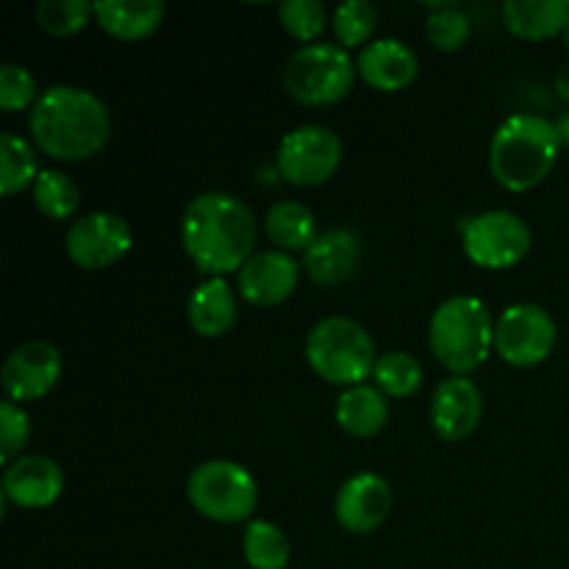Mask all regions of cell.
Wrapping results in <instances>:
<instances>
[{"label":"cell","instance_id":"obj_1","mask_svg":"<svg viewBox=\"0 0 569 569\" xmlns=\"http://www.w3.org/2000/svg\"><path fill=\"white\" fill-rule=\"evenodd\" d=\"M181 242L192 264L211 278L239 272L253 256L256 217L228 192H203L187 206Z\"/></svg>","mask_w":569,"mask_h":569},{"label":"cell","instance_id":"obj_2","mask_svg":"<svg viewBox=\"0 0 569 569\" xmlns=\"http://www.w3.org/2000/svg\"><path fill=\"white\" fill-rule=\"evenodd\" d=\"M28 131L33 144L50 159L87 161L109 144L111 114L89 89L56 83L44 89L31 109Z\"/></svg>","mask_w":569,"mask_h":569},{"label":"cell","instance_id":"obj_3","mask_svg":"<svg viewBox=\"0 0 569 569\" xmlns=\"http://www.w3.org/2000/svg\"><path fill=\"white\" fill-rule=\"evenodd\" d=\"M559 153L556 122L539 114H515L489 142V170L509 192H531L553 172Z\"/></svg>","mask_w":569,"mask_h":569},{"label":"cell","instance_id":"obj_4","mask_svg":"<svg viewBox=\"0 0 569 569\" xmlns=\"http://www.w3.org/2000/svg\"><path fill=\"white\" fill-rule=\"evenodd\" d=\"M428 345L439 365L456 376L478 370L495 348V320L487 303L470 295L439 303L428 326Z\"/></svg>","mask_w":569,"mask_h":569},{"label":"cell","instance_id":"obj_5","mask_svg":"<svg viewBox=\"0 0 569 569\" xmlns=\"http://www.w3.org/2000/svg\"><path fill=\"white\" fill-rule=\"evenodd\" d=\"M378 350L361 322L348 317H326L306 337V361L333 387H361L378 365Z\"/></svg>","mask_w":569,"mask_h":569},{"label":"cell","instance_id":"obj_6","mask_svg":"<svg viewBox=\"0 0 569 569\" xmlns=\"http://www.w3.org/2000/svg\"><path fill=\"white\" fill-rule=\"evenodd\" d=\"M356 61L342 44H303L283 67V87L303 106H333L353 89Z\"/></svg>","mask_w":569,"mask_h":569},{"label":"cell","instance_id":"obj_7","mask_svg":"<svg viewBox=\"0 0 569 569\" xmlns=\"http://www.w3.org/2000/svg\"><path fill=\"white\" fill-rule=\"evenodd\" d=\"M187 498L200 517L211 522L250 520L259 503V483L250 476L248 467L237 461L214 459L194 467L187 481Z\"/></svg>","mask_w":569,"mask_h":569},{"label":"cell","instance_id":"obj_8","mask_svg":"<svg viewBox=\"0 0 569 569\" xmlns=\"http://www.w3.org/2000/svg\"><path fill=\"white\" fill-rule=\"evenodd\" d=\"M531 228L515 211H483L467 217L461 226V244L472 264L483 270H509L517 267L531 250Z\"/></svg>","mask_w":569,"mask_h":569},{"label":"cell","instance_id":"obj_9","mask_svg":"<svg viewBox=\"0 0 569 569\" xmlns=\"http://www.w3.org/2000/svg\"><path fill=\"white\" fill-rule=\"evenodd\" d=\"M276 164L292 187H320L342 164V139L326 126H300L281 139Z\"/></svg>","mask_w":569,"mask_h":569},{"label":"cell","instance_id":"obj_10","mask_svg":"<svg viewBox=\"0 0 569 569\" xmlns=\"http://www.w3.org/2000/svg\"><path fill=\"white\" fill-rule=\"evenodd\" d=\"M559 328L537 303L509 306L495 322V350L511 367H537L553 353Z\"/></svg>","mask_w":569,"mask_h":569},{"label":"cell","instance_id":"obj_11","mask_svg":"<svg viewBox=\"0 0 569 569\" xmlns=\"http://www.w3.org/2000/svg\"><path fill=\"white\" fill-rule=\"evenodd\" d=\"M67 256L81 270H109L131 250V226L114 211H92L67 231Z\"/></svg>","mask_w":569,"mask_h":569},{"label":"cell","instance_id":"obj_12","mask_svg":"<svg viewBox=\"0 0 569 569\" xmlns=\"http://www.w3.org/2000/svg\"><path fill=\"white\" fill-rule=\"evenodd\" d=\"M61 370H64V361H61L59 350L50 342L33 339V342H26L11 350L9 359H6L3 372H0L3 392L14 403L42 400L59 383Z\"/></svg>","mask_w":569,"mask_h":569},{"label":"cell","instance_id":"obj_13","mask_svg":"<svg viewBox=\"0 0 569 569\" xmlns=\"http://www.w3.org/2000/svg\"><path fill=\"white\" fill-rule=\"evenodd\" d=\"M392 511V489L378 472H359L342 483L333 503L337 522L348 533H372Z\"/></svg>","mask_w":569,"mask_h":569},{"label":"cell","instance_id":"obj_14","mask_svg":"<svg viewBox=\"0 0 569 569\" xmlns=\"http://www.w3.org/2000/svg\"><path fill=\"white\" fill-rule=\"evenodd\" d=\"M300 264L283 250H264L250 256L248 264L239 270V295L248 303L270 309L289 300L298 289Z\"/></svg>","mask_w":569,"mask_h":569},{"label":"cell","instance_id":"obj_15","mask_svg":"<svg viewBox=\"0 0 569 569\" xmlns=\"http://www.w3.org/2000/svg\"><path fill=\"white\" fill-rule=\"evenodd\" d=\"M483 415L481 389L467 376L448 378L431 400V426L442 442H461L478 428Z\"/></svg>","mask_w":569,"mask_h":569},{"label":"cell","instance_id":"obj_16","mask_svg":"<svg viewBox=\"0 0 569 569\" xmlns=\"http://www.w3.org/2000/svg\"><path fill=\"white\" fill-rule=\"evenodd\" d=\"M64 492V472L48 456H20L6 467L3 498L17 509H48Z\"/></svg>","mask_w":569,"mask_h":569},{"label":"cell","instance_id":"obj_17","mask_svg":"<svg viewBox=\"0 0 569 569\" xmlns=\"http://www.w3.org/2000/svg\"><path fill=\"white\" fill-rule=\"evenodd\" d=\"M361 264V242L348 228H331L317 233L315 242L303 250V270L317 287H342L356 276Z\"/></svg>","mask_w":569,"mask_h":569},{"label":"cell","instance_id":"obj_18","mask_svg":"<svg viewBox=\"0 0 569 569\" xmlns=\"http://www.w3.org/2000/svg\"><path fill=\"white\" fill-rule=\"evenodd\" d=\"M356 67L367 87L387 94L409 89L420 72L417 53L400 39H372L367 48H361Z\"/></svg>","mask_w":569,"mask_h":569},{"label":"cell","instance_id":"obj_19","mask_svg":"<svg viewBox=\"0 0 569 569\" xmlns=\"http://www.w3.org/2000/svg\"><path fill=\"white\" fill-rule=\"evenodd\" d=\"M239 315V300L233 289L228 287L226 278H209L198 283L189 295L187 317L194 333L206 339L226 337L233 328Z\"/></svg>","mask_w":569,"mask_h":569},{"label":"cell","instance_id":"obj_20","mask_svg":"<svg viewBox=\"0 0 569 569\" xmlns=\"http://www.w3.org/2000/svg\"><path fill=\"white\" fill-rule=\"evenodd\" d=\"M506 31L526 42H545L561 37L569 28V0H506Z\"/></svg>","mask_w":569,"mask_h":569},{"label":"cell","instance_id":"obj_21","mask_svg":"<svg viewBox=\"0 0 569 569\" xmlns=\"http://www.w3.org/2000/svg\"><path fill=\"white\" fill-rule=\"evenodd\" d=\"M167 6L161 0H100L94 3V20L109 37L133 42L156 33L164 22Z\"/></svg>","mask_w":569,"mask_h":569},{"label":"cell","instance_id":"obj_22","mask_svg":"<svg viewBox=\"0 0 569 569\" xmlns=\"http://www.w3.org/2000/svg\"><path fill=\"white\" fill-rule=\"evenodd\" d=\"M389 420V400L378 387L361 383V387L345 389L337 400V422L345 433L356 439H370L383 431Z\"/></svg>","mask_w":569,"mask_h":569},{"label":"cell","instance_id":"obj_23","mask_svg":"<svg viewBox=\"0 0 569 569\" xmlns=\"http://www.w3.org/2000/svg\"><path fill=\"white\" fill-rule=\"evenodd\" d=\"M267 237L283 253L292 250H306L317 239V220L309 206L298 200H281L267 211Z\"/></svg>","mask_w":569,"mask_h":569},{"label":"cell","instance_id":"obj_24","mask_svg":"<svg viewBox=\"0 0 569 569\" xmlns=\"http://www.w3.org/2000/svg\"><path fill=\"white\" fill-rule=\"evenodd\" d=\"M244 561L250 569H287L289 559H292V545L289 537L267 520H250L244 528L242 539Z\"/></svg>","mask_w":569,"mask_h":569},{"label":"cell","instance_id":"obj_25","mask_svg":"<svg viewBox=\"0 0 569 569\" xmlns=\"http://www.w3.org/2000/svg\"><path fill=\"white\" fill-rule=\"evenodd\" d=\"M37 178L39 164L33 148L22 137L6 131L0 137V192L6 198H14L22 189L33 187Z\"/></svg>","mask_w":569,"mask_h":569},{"label":"cell","instance_id":"obj_26","mask_svg":"<svg viewBox=\"0 0 569 569\" xmlns=\"http://www.w3.org/2000/svg\"><path fill=\"white\" fill-rule=\"evenodd\" d=\"M372 381L381 389L387 398L406 400L411 395L420 392L422 381H426V370H422L420 359L403 350H395V353H383L378 359L376 370H372Z\"/></svg>","mask_w":569,"mask_h":569},{"label":"cell","instance_id":"obj_27","mask_svg":"<svg viewBox=\"0 0 569 569\" xmlns=\"http://www.w3.org/2000/svg\"><path fill=\"white\" fill-rule=\"evenodd\" d=\"M33 203L48 220H67L81 206V192L67 172L42 170L33 183Z\"/></svg>","mask_w":569,"mask_h":569},{"label":"cell","instance_id":"obj_28","mask_svg":"<svg viewBox=\"0 0 569 569\" xmlns=\"http://www.w3.org/2000/svg\"><path fill=\"white\" fill-rule=\"evenodd\" d=\"M378 20H381V14L370 0H348L333 11L337 44H342L345 50L367 48L372 42V33L378 31Z\"/></svg>","mask_w":569,"mask_h":569},{"label":"cell","instance_id":"obj_29","mask_svg":"<svg viewBox=\"0 0 569 569\" xmlns=\"http://www.w3.org/2000/svg\"><path fill=\"white\" fill-rule=\"evenodd\" d=\"M94 17V3L87 0H42L37 6L39 31L50 37H72L83 31Z\"/></svg>","mask_w":569,"mask_h":569},{"label":"cell","instance_id":"obj_30","mask_svg":"<svg viewBox=\"0 0 569 569\" xmlns=\"http://www.w3.org/2000/svg\"><path fill=\"white\" fill-rule=\"evenodd\" d=\"M470 17L467 11L459 9V3L450 6V9L433 11L426 20V39L433 50H442V53H456L467 44L470 39Z\"/></svg>","mask_w":569,"mask_h":569},{"label":"cell","instance_id":"obj_31","mask_svg":"<svg viewBox=\"0 0 569 569\" xmlns=\"http://www.w3.org/2000/svg\"><path fill=\"white\" fill-rule=\"evenodd\" d=\"M278 20L289 37L300 42H315L328 26V9L320 0H287L278 6Z\"/></svg>","mask_w":569,"mask_h":569},{"label":"cell","instance_id":"obj_32","mask_svg":"<svg viewBox=\"0 0 569 569\" xmlns=\"http://www.w3.org/2000/svg\"><path fill=\"white\" fill-rule=\"evenodd\" d=\"M39 98L42 94L37 89V78L26 67L14 64V61L0 64V109L14 114V111L28 109V106L33 109Z\"/></svg>","mask_w":569,"mask_h":569},{"label":"cell","instance_id":"obj_33","mask_svg":"<svg viewBox=\"0 0 569 569\" xmlns=\"http://www.w3.org/2000/svg\"><path fill=\"white\" fill-rule=\"evenodd\" d=\"M28 439H31V420H28L26 409L14 400H3L0 403V461L6 467L14 465Z\"/></svg>","mask_w":569,"mask_h":569},{"label":"cell","instance_id":"obj_34","mask_svg":"<svg viewBox=\"0 0 569 569\" xmlns=\"http://www.w3.org/2000/svg\"><path fill=\"white\" fill-rule=\"evenodd\" d=\"M556 94H559L565 103H569V64H565L556 76Z\"/></svg>","mask_w":569,"mask_h":569},{"label":"cell","instance_id":"obj_35","mask_svg":"<svg viewBox=\"0 0 569 569\" xmlns=\"http://www.w3.org/2000/svg\"><path fill=\"white\" fill-rule=\"evenodd\" d=\"M556 131H559V139H561V148H569V111H565V114L556 120Z\"/></svg>","mask_w":569,"mask_h":569},{"label":"cell","instance_id":"obj_36","mask_svg":"<svg viewBox=\"0 0 569 569\" xmlns=\"http://www.w3.org/2000/svg\"><path fill=\"white\" fill-rule=\"evenodd\" d=\"M561 42H565V50L569 53V28H567L565 33H561Z\"/></svg>","mask_w":569,"mask_h":569}]
</instances>
